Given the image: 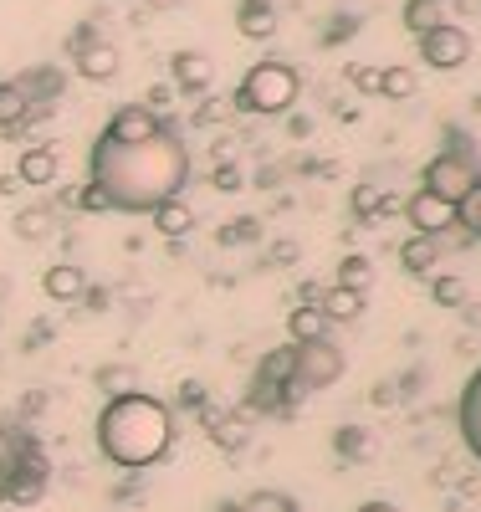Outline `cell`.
Instances as JSON below:
<instances>
[{
  "label": "cell",
  "instance_id": "cell-29",
  "mask_svg": "<svg viewBox=\"0 0 481 512\" xmlns=\"http://www.w3.org/2000/svg\"><path fill=\"white\" fill-rule=\"evenodd\" d=\"M292 364H297V344H282V349H272L267 359H261V369H256V374H267V379L287 384V379H292Z\"/></svg>",
  "mask_w": 481,
  "mask_h": 512
},
{
  "label": "cell",
  "instance_id": "cell-17",
  "mask_svg": "<svg viewBox=\"0 0 481 512\" xmlns=\"http://www.w3.org/2000/svg\"><path fill=\"white\" fill-rule=\"evenodd\" d=\"M62 72L57 67H31L26 77H16V88L31 98V103H57V93H62Z\"/></svg>",
  "mask_w": 481,
  "mask_h": 512
},
{
  "label": "cell",
  "instance_id": "cell-1",
  "mask_svg": "<svg viewBox=\"0 0 481 512\" xmlns=\"http://www.w3.org/2000/svg\"><path fill=\"white\" fill-rule=\"evenodd\" d=\"M190 180V149L174 128H154L149 139H93V185L108 195V210L149 216L174 200Z\"/></svg>",
  "mask_w": 481,
  "mask_h": 512
},
{
  "label": "cell",
  "instance_id": "cell-16",
  "mask_svg": "<svg viewBox=\"0 0 481 512\" xmlns=\"http://www.w3.org/2000/svg\"><path fill=\"white\" fill-rule=\"evenodd\" d=\"M318 308L328 313V323H354V318H364V292H354V287H328V292L318 297Z\"/></svg>",
  "mask_w": 481,
  "mask_h": 512
},
{
  "label": "cell",
  "instance_id": "cell-28",
  "mask_svg": "<svg viewBox=\"0 0 481 512\" xmlns=\"http://www.w3.org/2000/svg\"><path fill=\"white\" fill-rule=\"evenodd\" d=\"M446 16H441V0H410L405 6V26L420 36V31H430V26H441Z\"/></svg>",
  "mask_w": 481,
  "mask_h": 512
},
{
  "label": "cell",
  "instance_id": "cell-21",
  "mask_svg": "<svg viewBox=\"0 0 481 512\" xmlns=\"http://www.w3.org/2000/svg\"><path fill=\"white\" fill-rule=\"evenodd\" d=\"M333 451L343 461H369L374 456V436L364 431V425H338V431H333Z\"/></svg>",
  "mask_w": 481,
  "mask_h": 512
},
{
  "label": "cell",
  "instance_id": "cell-13",
  "mask_svg": "<svg viewBox=\"0 0 481 512\" xmlns=\"http://www.w3.org/2000/svg\"><path fill=\"white\" fill-rule=\"evenodd\" d=\"M169 72H174V88H180V93H205L215 82V62L205 52H174Z\"/></svg>",
  "mask_w": 481,
  "mask_h": 512
},
{
  "label": "cell",
  "instance_id": "cell-39",
  "mask_svg": "<svg viewBox=\"0 0 481 512\" xmlns=\"http://www.w3.org/2000/svg\"><path fill=\"white\" fill-rule=\"evenodd\" d=\"M210 180H215V190H236V185H241V169H236V164H221Z\"/></svg>",
  "mask_w": 481,
  "mask_h": 512
},
{
  "label": "cell",
  "instance_id": "cell-9",
  "mask_svg": "<svg viewBox=\"0 0 481 512\" xmlns=\"http://www.w3.org/2000/svg\"><path fill=\"white\" fill-rule=\"evenodd\" d=\"M72 67H77L87 82H113V77H118V47H113L108 36H93L87 47L72 52Z\"/></svg>",
  "mask_w": 481,
  "mask_h": 512
},
{
  "label": "cell",
  "instance_id": "cell-11",
  "mask_svg": "<svg viewBox=\"0 0 481 512\" xmlns=\"http://www.w3.org/2000/svg\"><path fill=\"white\" fill-rule=\"evenodd\" d=\"M154 128H164V118H159L149 103H123V108L108 118L103 134H108V139H149Z\"/></svg>",
  "mask_w": 481,
  "mask_h": 512
},
{
  "label": "cell",
  "instance_id": "cell-6",
  "mask_svg": "<svg viewBox=\"0 0 481 512\" xmlns=\"http://www.w3.org/2000/svg\"><path fill=\"white\" fill-rule=\"evenodd\" d=\"M420 62L435 67V72H456L471 62V31L456 26V21H441V26H430L420 31Z\"/></svg>",
  "mask_w": 481,
  "mask_h": 512
},
{
  "label": "cell",
  "instance_id": "cell-36",
  "mask_svg": "<svg viewBox=\"0 0 481 512\" xmlns=\"http://www.w3.org/2000/svg\"><path fill=\"white\" fill-rule=\"evenodd\" d=\"M241 441H246L241 420H215V446H221V451H241Z\"/></svg>",
  "mask_w": 481,
  "mask_h": 512
},
{
  "label": "cell",
  "instance_id": "cell-30",
  "mask_svg": "<svg viewBox=\"0 0 481 512\" xmlns=\"http://www.w3.org/2000/svg\"><path fill=\"white\" fill-rule=\"evenodd\" d=\"M430 297H435L441 308H461L466 297H471V287H466V277H435V282H430Z\"/></svg>",
  "mask_w": 481,
  "mask_h": 512
},
{
  "label": "cell",
  "instance_id": "cell-32",
  "mask_svg": "<svg viewBox=\"0 0 481 512\" xmlns=\"http://www.w3.org/2000/svg\"><path fill=\"white\" fill-rule=\"evenodd\" d=\"M26 441L31 436H21V431H11V425H0V477L11 472V466L21 461V451H26Z\"/></svg>",
  "mask_w": 481,
  "mask_h": 512
},
{
  "label": "cell",
  "instance_id": "cell-7",
  "mask_svg": "<svg viewBox=\"0 0 481 512\" xmlns=\"http://www.w3.org/2000/svg\"><path fill=\"white\" fill-rule=\"evenodd\" d=\"M476 180H481V175H476V164H471L466 154H435V159L425 164V185H420V190H430V195H441V200L456 205Z\"/></svg>",
  "mask_w": 481,
  "mask_h": 512
},
{
  "label": "cell",
  "instance_id": "cell-42",
  "mask_svg": "<svg viewBox=\"0 0 481 512\" xmlns=\"http://www.w3.org/2000/svg\"><path fill=\"white\" fill-rule=\"evenodd\" d=\"M6 297H11V282H6V272H0V303H6Z\"/></svg>",
  "mask_w": 481,
  "mask_h": 512
},
{
  "label": "cell",
  "instance_id": "cell-38",
  "mask_svg": "<svg viewBox=\"0 0 481 512\" xmlns=\"http://www.w3.org/2000/svg\"><path fill=\"white\" fill-rule=\"evenodd\" d=\"M180 405H185V410H205V384L185 379V384H180Z\"/></svg>",
  "mask_w": 481,
  "mask_h": 512
},
{
  "label": "cell",
  "instance_id": "cell-27",
  "mask_svg": "<svg viewBox=\"0 0 481 512\" xmlns=\"http://www.w3.org/2000/svg\"><path fill=\"white\" fill-rule=\"evenodd\" d=\"M384 210H395V200H389L379 185H359V190H354V216L374 221V216H384Z\"/></svg>",
  "mask_w": 481,
  "mask_h": 512
},
{
  "label": "cell",
  "instance_id": "cell-33",
  "mask_svg": "<svg viewBox=\"0 0 481 512\" xmlns=\"http://www.w3.org/2000/svg\"><path fill=\"white\" fill-rule=\"evenodd\" d=\"M236 512H292V497H282V492H251Z\"/></svg>",
  "mask_w": 481,
  "mask_h": 512
},
{
  "label": "cell",
  "instance_id": "cell-37",
  "mask_svg": "<svg viewBox=\"0 0 481 512\" xmlns=\"http://www.w3.org/2000/svg\"><path fill=\"white\" fill-rule=\"evenodd\" d=\"M348 82L359 93H379V67H348Z\"/></svg>",
  "mask_w": 481,
  "mask_h": 512
},
{
  "label": "cell",
  "instance_id": "cell-26",
  "mask_svg": "<svg viewBox=\"0 0 481 512\" xmlns=\"http://www.w3.org/2000/svg\"><path fill=\"white\" fill-rule=\"evenodd\" d=\"M456 226H461L466 236H476V241H481V180L456 200Z\"/></svg>",
  "mask_w": 481,
  "mask_h": 512
},
{
  "label": "cell",
  "instance_id": "cell-25",
  "mask_svg": "<svg viewBox=\"0 0 481 512\" xmlns=\"http://www.w3.org/2000/svg\"><path fill=\"white\" fill-rule=\"evenodd\" d=\"M338 287H354V292H369L374 287V262L359 251H348L343 262H338Z\"/></svg>",
  "mask_w": 481,
  "mask_h": 512
},
{
  "label": "cell",
  "instance_id": "cell-40",
  "mask_svg": "<svg viewBox=\"0 0 481 512\" xmlns=\"http://www.w3.org/2000/svg\"><path fill=\"white\" fill-rule=\"evenodd\" d=\"M297 297H302V303H318V297H323V287H313V282H302V287H297Z\"/></svg>",
  "mask_w": 481,
  "mask_h": 512
},
{
  "label": "cell",
  "instance_id": "cell-10",
  "mask_svg": "<svg viewBox=\"0 0 481 512\" xmlns=\"http://www.w3.org/2000/svg\"><path fill=\"white\" fill-rule=\"evenodd\" d=\"M456 425H461V441L466 451L481 461V369L461 384V405H456Z\"/></svg>",
  "mask_w": 481,
  "mask_h": 512
},
{
  "label": "cell",
  "instance_id": "cell-31",
  "mask_svg": "<svg viewBox=\"0 0 481 512\" xmlns=\"http://www.w3.org/2000/svg\"><path fill=\"white\" fill-rule=\"evenodd\" d=\"M98 379V390L113 400V395H128V390H134V369H128V364H108V369H98L93 374Z\"/></svg>",
  "mask_w": 481,
  "mask_h": 512
},
{
  "label": "cell",
  "instance_id": "cell-18",
  "mask_svg": "<svg viewBox=\"0 0 481 512\" xmlns=\"http://www.w3.org/2000/svg\"><path fill=\"white\" fill-rule=\"evenodd\" d=\"M333 323H328V313L318 308V303H297L292 308V318H287V333H292V344H308V338H323Z\"/></svg>",
  "mask_w": 481,
  "mask_h": 512
},
{
  "label": "cell",
  "instance_id": "cell-2",
  "mask_svg": "<svg viewBox=\"0 0 481 512\" xmlns=\"http://www.w3.org/2000/svg\"><path fill=\"white\" fill-rule=\"evenodd\" d=\"M169 446H174V415L164 400L128 390L98 410V451L123 472H144V466L164 461Z\"/></svg>",
  "mask_w": 481,
  "mask_h": 512
},
{
  "label": "cell",
  "instance_id": "cell-19",
  "mask_svg": "<svg viewBox=\"0 0 481 512\" xmlns=\"http://www.w3.org/2000/svg\"><path fill=\"white\" fill-rule=\"evenodd\" d=\"M149 216H154V231H159V236H169V241H174V236H185V231L195 226L190 205H185L180 195H174V200H164V205H154Z\"/></svg>",
  "mask_w": 481,
  "mask_h": 512
},
{
  "label": "cell",
  "instance_id": "cell-23",
  "mask_svg": "<svg viewBox=\"0 0 481 512\" xmlns=\"http://www.w3.org/2000/svg\"><path fill=\"white\" fill-rule=\"evenodd\" d=\"M420 93V72L410 67H379V98H415Z\"/></svg>",
  "mask_w": 481,
  "mask_h": 512
},
{
  "label": "cell",
  "instance_id": "cell-43",
  "mask_svg": "<svg viewBox=\"0 0 481 512\" xmlns=\"http://www.w3.org/2000/svg\"><path fill=\"white\" fill-rule=\"evenodd\" d=\"M0 512H6V507H0Z\"/></svg>",
  "mask_w": 481,
  "mask_h": 512
},
{
  "label": "cell",
  "instance_id": "cell-34",
  "mask_svg": "<svg viewBox=\"0 0 481 512\" xmlns=\"http://www.w3.org/2000/svg\"><path fill=\"white\" fill-rule=\"evenodd\" d=\"M67 205H77V210H93V216H103V210H108V195H103L93 180H87L82 190H67Z\"/></svg>",
  "mask_w": 481,
  "mask_h": 512
},
{
  "label": "cell",
  "instance_id": "cell-14",
  "mask_svg": "<svg viewBox=\"0 0 481 512\" xmlns=\"http://www.w3.org/2000/svg\"><path fill=\"white\" fill-rule=\"evenodd\" d=\"M41 287H47L52 303H82V292L93 287V282H87V272L77 262H57L47 277H41Z\"/></svg>",
  "mask_w": 481,
  "mask_h": 512
},
{
  "label": "cell",
  "instance_id": "cell-4",
  "mask_svg": "<svg viewBox=\"0 0 481 512\" xmlns=\"http://www.w3.org/2000/svg\"><path fill=\"white\" fill-rule=\"evenodd\" d=\"M343 369H348V359H343V349L333 344L328 333H323V338H308V344H297L292 379L282 384V390H287V405L302 400V395H313V390H328V384H338Z\"/></svg>",
  "mask_w": 481,
  "mask_h": 512
},
{
  "label": "cell",
  "instance_id": "cell-24",
  "mask_svg": "<svg viewBox=\"0 0 481 512\" xmlns=\"http://www.w3.org/2000/svg\"><path fill=\"white\" fill-rule=\"evenodd\" d=\"M400 262H405V272H415V277H425V272H435V236H410L405 246H400Z\"/></svg>",
  "mask_w": 481,
  "mask_h": 512
},
{
  "label": "cell",
  "instance_id": "cell-35",
  "mask_svg": "<svg viewBox=\"0 0 481 512\" xmlns=\"http://www.w3.org/2000/svg\"><path fill=\"white\" fill-rule=\"evenodd\" d=\"M231 108H236V98H205L200 113H195V123H200V128H215V123L231 118Z\"/></svg>",
  "mask_w": 481,
  "mask_h": 512
},
{
  "label": "cell",
  "instance_id": "cell-20",
  "mask_svg": "<svg viewBox=\"0 0 481 512\" xmlns=\"http://www.w3.org/2000/svg\"><path fill=\"white\" fill-rule=\"evenodd\" d=\"M21 123H31V98L16 88V82H0V128L16 134Z\"/></svg>",
  "mask_w": 481,
  "mask_h": 512
},
{
  "label": "cell",
  "instance_id": "cell-22",
  "mask_svg": "<svg viewBox=\"0 0 481 512\" xmlns=\"http://www.w3.org/2000/svg\"><path fill=\"white\" fill-rule=\"evenodd\" d=\"M16 236L21 241H47V236H57V216L47 205H26L16 216Z\"/></svg>",
  "mask_w": 481,
  "mask_h": 512
},
{
  "label": "cell",
  "instance_id": "cell-3",
  "mask_svg": "<svg viewBox=\"0 0 481 512\" xmlns=\"http://www.w3.org/2000/svg\"><path fill=\"white\" fill-rule=\"evenodd\" d=\"M297 93H302L297 67H292V62L267 57V62H256V67L241 77V88H236V108L261 113V118H282V113H292Z\"/></svg>",
  "mask_w": 481,
  "mask_h": 512
},
{
  "label": "cell",
  "instance_id": "cell-5",
  "mask_svg": "<svg viewBox=\"0 0 481 512\" xmlns=\"http://www.w3.org/2000/svg\"><path fill=\"white\" fill-rule=\"evenodd\" d=\"M47 482H52L47 456H41V446H36V441H26L21 461L11 466L6 477H0V502H11V507H36L41 497H47Z\"/></svg>",
  "mask_w": 481,
  "mask_h": 512
},
{
  "label": "cell",
  "instance_id": "cell-15",
  "mask_svg": "<svg viewBox=\"0 0 481 512\" xmlns=\"http://www.w3.org/2000/svg\"><path fill=\"white\" fill-rule=\"evenodd\" d=\"M236 31L246 41H267L277 31V11H272V0H241L236 6Z\"/></svg>",
  "mask_w": 481,
  "mask_h": 512
},
{
  "label": "cell",
  "instance_id": "cell-8",
  "mask_svg": "<svg viewBox=\"0 0 481 512\" xmlns=\"http://www.w3.org/2000/svg\"><path fill=\"white\" fill-rule=\"evenodd\" d=\"M405 216H410V226H415L420 236H441V231L456 226V205L441 200V195H430V190H420V195H410Z\"/></svg>",
  "mask_w": 481,
  "mask_h": 512
},
{
  "label": "cell",
  "instance_id": "cell-41",
  "mask_svg": "<svg viewBox=\"0 0 481 512\" xmlns=\"http://www.w3.org/2000/svg\"><path fill=\"white\" fill-rule=\"evenodd\" d=\"M354 512H400V507H395V502H359Z\"/></svg>",
  "mask_w": 481,
  "mask_h": 512
},
{
  "label": "cell",
  "instance_id": "cell-12",
  "mask_svg": "<svg viewBox=\"0 0 481 512\" xmlns=\"http://www.w3.org/2000/svg\"><path fill=\"white\" fill-rule=\"evenodd\" d=\"M57 175H62V154H57L52 144H31V149L16 159V180H21V185H36V190H41V185H52Z\"/></svg>",
  "mask_w": 481,
  "mask_h": 512
}]
</instances>
